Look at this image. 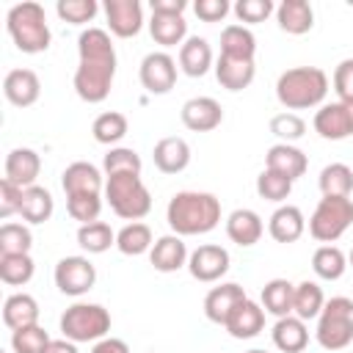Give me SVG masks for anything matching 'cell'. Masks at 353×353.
Instances as JSON below:
<instances>
[{
    "mask_svg": "<svg viewBox=\"0 0 353 353\" xmlns=\"http://www.w3.org/2000/svg\"><path fill=\"white\" fill-rule=\"evenodd\" d=\"M108 28L119 39H132L143 28V8L138 0H105Z\"/></svg>",
    "mask_w": 353,
    "mask_h": 353,
    "instance_id": "12",
    "label": "cell"
},
{
    "mask_svg": "<svg viewBox=\"0 0 353 353\" xmlns=\"http://www.w3.org/2000/svg\"><path fill=\"white\" fill-rule=\"evenodd\" d=\"M328 94V74L320 66H292L276 80V99L287 110L317 108Z\"/></svg>",
    "mask_w": 353,
    "mask_h": 353,
    "instance_id": "3",
    "label": "cell"
},
{
    "mask_svg": "<svg viewBox=\"0 0 353 353\" xmlns=\"http://www.w3.org/2000/svg\"><path fill=\"white\" fill-rule=\"evenodd\" d=\"M36 262L30 254H0V281L11 287H22L33 279Z\"/></svg>",
    "mask_w": 353,
    "mask_h": 353,
    "instance_id": "39",
    "label": "cell"
},
{
    "mask_svg": "<svg viewBox=\"0 0 353 353\" xmlns=\"http://www.w3.org/2000/svg\"><path fill=\"white\" fill-rule=\"evenodd\" d=\"M6 28H8V36L17 44V50L28 52V55L44 52L50 47V41H52L44 8L39 3H33V0L17 3L6 17Z\"/></svg>",
    "mask_w": 353,
    "mask_h": 353,
    "instance_id": "4",
    "label": "cell"
},
{
    "mask_svg": "<svg viewBox=\"0 0 353 353\" xmlns=\"http://www.w3.org/2000/svg\"><path fill=\"white\" fill-rule=\"evenodd\" d=\"M353 223V199L350 196H323L309 218V234L317 243L331 245Z\"/></svg>",
    "mask_w": 353,
    "mask_h": 353,
    "instance_id": "8",
    "label": "cell"
},
{
    "mask_svg": "<svg viewBox=\"0 0 353 353\" xmlns=\"http://www.w3.org/2000/svg\"><path fill=\"white\" fill-rule=\"evenodd\" d=\"M314 132L325 141H342L347 135H353L347 110L342 102H331V105H320V110L314 113Z\"/></svg>",
    "mask_w": 353,
    "mask_h": 353,
    "instance_id": "21",
    "label": "cell"
},
{
    "mask_svg": "<svg viewBox=\"0 0 353 353\" xmlns=\"http://www.w3.org/2000/svg\"><path fill=\"white\" fill-rule=\"evenodd\" d=\"M193 11L201 22H221L229 14V3L226 0H196Z\"/></svg>",
    "mask_w": 353,
    "mask_h": 353,
    "instance_id": "51",
    "label": "cell"
},
{
    "mask_svg": "<svg viewBox=\"0 0 353 353\" xmlns=\"http://www.w3.org/2000/svg\"><path fill=\"white\" fill-rule=\"evenodd\" d=\"M149 262H152V268L160 270V273H174V270H179L182 265H188V245H185V240H182L179 234H165V237H160V240L152 245V251H149Z\"/></svg>",
    "mask_w": 353,
    "mask_h": 353,
    "instance_id": "22",
    "label": "cell"
},
{
    "mask_svg": "<svg viewBox=\"0 0 353 353\" xmlns=\"http://www.w3.org/2000/svg\"><path fill=\"white\" fill-rule=\"evenodd\" d=\"M80 66L74 72V91L83 102H105L116 77V50L102 28H88L77 39Z\"/></svg>",
    "mask_w": 353,
    "mask_h": 353,
    "instance_id": "1",
    "label": "cell"
},
{
    "mask_svg": "<svg viewBox=\"0 0 353 353\" xmlns=\"http://www.w3.org/2000/svg\"><path fill=\"white\" fill-rule=\"evenodd\" d=\"M91 353H130V347H127V342H124V339L105 336V339H99V342L91 347Z\"/></svg>",
    "mask_w": 353,
    "mask_h": 353,
    "instance_id": "53",
    "label": "cell"
},
{
    "mask_svg": "<svg viewBox=\"0 0 353 353\" xmlns=\"http://www.w3.org/2000/svg\"><path fill=\"white\" fill-rule=\"evenodd\" d=\"M223 328H226L234 339H254V336L265 328V309H262L256 301L245 298V301L229 314V320H226Z\"/></svg>",
    "mask_w": 353,
    "mask_h": 353,
    "instance_id": "20",
    "label": "cell"
},
{
    "mask_svg": "<svg viewBox=\"0 0 353 353\" xmlns=\"http://www.w3.org/2000/svg\"><path fill=\"white\" fill-rule=\"evenodd\" d=\"M254 74H256V66L254 61L248 58H229V55H221L215 61V77L218 83L226 88V91H243L254 83Z\"/></svg>",
    "mask_w": 353,
    "mask_h": 353,
    "instance_id": "23",
    "label": "cell"
},
{
    "mask_svg": "<svg viewBox=\"0 0 353 353\" xmlns=\"http://www.w3.org/2000/svg\"><path fill=\"white\" fill-rule=\"evenodd\" d=\"M188 270L196 281H218L221 276H226L229 270V251L223 245H215V243H207V245H199L190 256H188Z\"/></svg>",
    "mask_w": 353,
    "mask_h": 353,
    "instance_id": "11",
    "label": "cell"
},
{
    "mask_svg": "<svg viewBox=\"0 0 353 353\" xmlns=\"http://www.w3.org/2000/svg\"><path fill=\"white\" fill-rule=\"evenodd\" d=\"M50 345L47 331L36 323V325H25L19 331H11V347L14 353H44V347Z\"/></svg>",
    "mask_w": 353,
    "mask_h": 353,
    "instance_id": "45",
    "label": "cell"
},
{
    "mask_svg": "<svg viewBox=\"0 0 353 353\" xmlns=\"http://www.w3.org/2000/svg\"><path fill=\"white\" fill-rule=\"evenodd\" d=\"M152 229L146 226V223H141V221H132V223H127L119 234H116V248L121 251V254H127V256H141V254H146V251H152Z\"/></svg>",
    "mask_w": 353,
    "mask_h": 353,
    "instance_id": "36",
    "label": "cell"
},
{
    "mask_svg": "<svg viewBox=\"0 0 353 353\" xmlns=\"http://www.w3.org/2000/svg\"><path fill=\"white\" fill-rule=\"evenodd\" d=\"M102 168H105V176H113V174H141L143 163H141V157H138L135 149L113 146V149L105 154Z\"/></svg>",
    "mask_w": 353,
    "mask_h": 353,
    "instance_id": "41",
    "label": "cell"
},
{
    "mask_svg": "<svg viewBox=\"0 0 353 353\" xmlns=\"http://www.w3.org/2000/svg\"><path fill=\"white\" fill-rule=\"evenodd\" d=\"M154 165L157 171L163 174H179L190 165V146L185 138H176V135H168V138H160L154 143Z\"/></svg>",
    "mask_w": 353,
    "mask_h": 353,
    "instance_id": "19",
    "label": "cell"
},
{
    "mask_svg": "<svg viewBox=\"0 0 353 353\" xmlns=\"http://www.w3.org/2000/svg\"><path fill=\"white\" fill-rule=\"evenodd\" d=\"M97 281V268L88 262V256H63L55 265V287L63 295H85Z\"/></svg>",
    "mask_w": 353,
    "mask_h": 353,
    "instance_id": "9",
    "label": "cell"
},
{
    "mask_svg": "<svg viewBox=\"0 0 353 353\" xmlns=\"http://www.w3.org/2000/svg\"><path fill=\"white\" fill-rule=\"evenodd\" d=\"M265 168H270V171H276V174H281V176H287V179L295 182L298 176L306 174L309 160L292 143H273L268 149V154H265Z\"/></svg>",
    "mask_w": 353,
    "mask_h": 353,
    "instance_id": "16",
    "label": "cell"
},
{
    "mask_svg": "<svg viewBox=\"0 0 353 353\" xmlns=\"http://www.w3.org/2000/svg\"><path fill=\"white\" fill-rule=\"evenodd\" d=\"M262 232H265L262 218L254 210H248V207H240V210H234L226 218V234H229V240L237 243V245H243V248L256 245L259 237H262Z\"/></svg>",
    "mask_w": 353,
    "mask_h": 353,
    "instance_id": "24",
    "label": "cell"
},
{
    "mask_svg": "<svg viewBox=\"0 0 353 353\" xmlns=\"http://www.w3.org/2000/svg\"><path fill=\"white\" fill-rule=\"evenodd\" d=\"M342 105H345V110H347V119H350V127H353V99H345Z\"/></svg>",
    "mask_w": 353,
    "mask_h": 353,
    "instance_id": "55",
    "label": "cell"
},
{
    "mask_svg": "<svg viewBox=\"0 0 353 353\" xmlns=\"http://www.w3.org/2000/svg\"><path fill=\"white\" fill-rule=\"evenodd\" d=\"M245 301V290L234 281H226V284H218L207 292L204 298V314L210 323H218V325H226L229 314Z\"/></svg>",
    "mask_w": 353,
    "mask_h": 353,
    "instance_id": "14",
    "label": "cell"
},
{
    "mask_svg": "<svg viewBox=\"0 0 353 353\" xmlns=\"http://www.w3.org/2000/svg\"><path fill=\"white\" fill-rule=\"evenodd\" d=\"M110 331V312L99 303H72L61 314V334L69 342H99Z\"/></svg>",
    "mask_w": 353,
    "mask_h": 353,
    "instance_id": "6",
    "label": "cell"
},
{
    "mask_svg": "<svg viewBox=\"0 0 353 353\" xmlns=\"http://www.w3.org/2000/svg\"><path fill=\"white\" fill-rule=\"evenodd\" d=\"M292 298H295V284L287 279H270L262 287V309L273 317L292 314Z\"/></svg>",
    "mask_w": 353,
    "mask_h": 353,
    "instance_id": "31",
    "label": "cell"
},
{
    "mask_svg": "<svg viewBox=\"0 0 353 353\" xmlns=\"http://www.w3.org/2000/svg\"><path fill=\"white\" fill-rule=\"evenodd\" d=\"M254 52H256V39L245 25H226L223 28V33H221V55L254 61Z\"/></svg>",
    "mask_w": 353,
    "mask_h": 353,
    "instance_id": "34",
    "label": "cell"
},
{
    "mask_svg": "<svg viewBox=\"0 0 353 353\" xmlns=\"http://www.w3.org/2000/svg\"><path fill=\"white\" fill-rule=\"evenodd\" d=\"M127 116L119 113V110H105L94 119L91 124V132H94V141L97 143H105V146H113L119 143L124 135H127Z\"/></svg>",
    "mask_w": 353,
    "mask_h": 353,
    "instance_id": "37",
    "label": "cell"
},
{
    "mask_svg": "<svg viewBox=\"0 0 353 353\" xmlns=\"http://www.w3.org/2000/svg\"><path fill=\"white\" fill-rule=\"evenodd\" d=\"M276 19H279V28L284 33L303 36L314 25V11H312V6L306 0H284L276 8Z\"/></svg>",
    "mask_w": 353,
    "mask_h": 353,
    "instance_id": "27",
    "label": "cell"
},
{
    "mask_svg": "<svg viewBox=\"0 0 353 353\" xmlns=\"http://www.w3.org/2000/svg\"><path fill=\"white\" fill-rule=\"evenodd\" d=\"M273 3L270 0H237L234 3V17L245 25H256V22H265L270 14H273Z\"/></svg>",
    "mask_w": 353,
    "mask_h": 353,
    "instance_id": "48",
    "label": "cell"
},
{
    "mask_svg": "<svg viewBox=\"0 0 353 353\" xmlns=\"http://www.w3.org/2000/svg\"><path fill=\"white\" fill-rule=\"evenodd\" d=\"M312 270L317 273V279H325V281H336L345 276L347 270V256L342 254V248L336 245H320L312 256Z\"/></svg>",
    "mask_w": 353,
    "mask_h": 353,
    "instance_id": "35",
    "label": "cell"
},
{
    "mask_svg": "<svg viewBox=\"0 0 353 353\" xmlns=\"http://www.w3.org/2000/svg\"><path fill=\"white\" fill-rule=\"evenodd\" d=\"M270 132H273L276 138H281V143H290V141L303 138V132H306V121H303L298 113L284 110V113H276V116L270 119Z\"/></svg>",
    "mask_w": 353,
    "mask_h": 353,
    "instance_id": "47",
    "label": "cell"
},
{
    "mask_svg": "<svg viewBox=\"0 0 353 353\" xmlns=\"http://www.w3.org/2000/svg\"><path fill=\"white\" fill-rule=\"evenodd\" d=\"M3 323L11 331H19L25 325H36L39 323V303L33 295L28 292H14L6 298L3 303Z\"/></svg>",
    "mask_w": 353,
    "mask_h": 353,
    "instance_id": "29",
    "label": "cell"
},
{
    "mask_svg": "<svg viewBox=\"0 0 353 353\" xmlns=\"http://www.w3.org/2000/svg\"><path fill=\"white\" fill-rule=\"evenodd\" d=\"M33 234L25 223H3L0 226V254H30Z\"/></svg>",
    "mask_w": 353,
    "mask_h": 353,
    "instance_id": "42",
    "label": "cell"
},
{
    "mask_svg": "<svg viewBox=\"0 0 353 353\" xmlns=\"http://www.w3.org/2000/svg\"><path fill=\"white\" fill-rule=\"evenodd\" d=\"M44 353H77V347L69 339H50V345L44 347Z\"/></svg>",
    "mask_w": 353,
    "mask_h": 353,
    "instance_id": "54",
    "label": "cell"
},
{
    "mask_svg": "<svg viewBox=\"0 0 353 353\" xmlns=\"http://www.w3.org/2000/svg\"><path fill=\"white\" fill-rule=\"evenodd\" d=\"M334 91H336L339 102L353 99V58L339 61V66L334 69Z\"/></svg>",
    "mask_w": 353,
    "mask_h": 353,
    "instance_id": "50",
    "label": "cell"
},
{
    "mask_svg": "<svg viewBox=\"0 0 353 353\" xmlns=\"http://www.w3.org/2000/svg\"><path fill=\"white\" fill-rule=\"evenodd\" d=\"M323 306H325V295H323V287L317 281L295 284V298H292V314L295 317H301L303 323L314 320V317H320Z\"/></svg>",
    "mask_w": 353,
    "mask_h": 353,
    "instance_id": "32",
    "label": "cell"
},
{
    "mask_svg": "<svg viewBox=\"0 0 353 353\" xmlns=\"http://www.w3.org/2000/svg\"><path fill=\"white\" fill-rule=\"evenodd\" d=\"M66 212L83 223H94L102 212V196L99 193H80V196H66Z\"/></svg>",
    "mask_w": 353,
    "mask_h": 353,
    "instance_id": "44",
    "label": "cell"
},
{
    "mask_svg": "<svg viewBox=\"0 0 353 353\" xmlns=\"http://www.w3.org/2000/svg\"><path fill=\"white\" fill-rule=\"evenodd\" d=\"M55 11H58V17H61L63 22H69V25H83V22H91V19L97 17L99 6H97V0H58Z\"/></svg>",
    "mask_w": 353,
    "mask_h": 353,
    "instance_id": "46",
    "label": "cell"
},
{
    "mask_svg": "<svg viewBox=\"0 0 353 353\" xmlns=\"http://www.w3.org/2000/svg\"><path fill=\"white\" fill-rule=\"evenodd\" d=\"M273 345L281 350V353H301L306 345H309V331H306V323L295 314H287V317H279L273 331Z\"/></svg>",
    "mask_w": 353,
    "mask_h": 353,
    "instance_id": "26",
    "label": "cell"
},
{
    "mask_svg": "<svg viewBox=\"0 0 353 353\" xmlns=\"http://www.w3.org/2000/svg\"><path fill=\"white\" fill-rule=\"evenodd\" d=\"M314 336H317L320 347H325V350H345L353 342V301L345 295L325 301V306L317 317Z\"/></svg>",
    "mask_w": 353,
    "mask_h": 353,
    "instance_id": "7",
    "label": "cell"
},
{
    "mask_svg": "<svg viewBox=\"0 0 353 353\" xmlns=\"http://www.w3.org/2000/svg\"><path fill=\"white\" fill-rule=\"evenodd\" d=\"M317 185L323 196H350L353 193V171L345 163H331L320 171Z\"/></svg>",
    "mask_w": 353,
    "mask_h": 353,
    "instance_id": "40",
    "label": "cell"
},
{
    "mask_svg": "<svg viewBox=\"0 0 353 353\" xmlns=\"http://www.w3.org/2000/svg\"><path fill=\"white\" fill-rule=\"evenodd\" d=\"M61 185H63V193H66V196L99 193V190L105 188L99 168H97L94 163H85V160H77V163L66 165L63 174H61Z\"/></svg>",
    "mask_w": 353,
    "mask_h": 353,
    "instance_id": "18",
    "label": "cell"
},
{
    "mask_svg": "<svg viewBox=\"0 0 353 353\" xmlns=\"http://www.w3.org/2000/svg\"><path fill=\"white\" fill-rule=\"evenodd\" d=\"M268 232L276 243H295L303 232H306V221H303V212L295 207V204H281L270 221H268Z\"/></svg>",
    "mask_w": 353,
    "mask_h": 353,
    "instance_id": "25",
    "label": "cell"
},
{
    "mask_svg": "<svg viewBox=\"0 0 353 353\" xmlns=\"http://www.w3.org/2000/svg\"><path fill=\"white\" fill-rule=\"evenodd\" d=\"M138 77L149 94H168L176 83V61L168 52H149L141 61Z\"/></svg>",
    "mask_w": 353,
    "mask_h": 353,
    "instance_id": "10",
    "label": "cell"
},
{
    "mask_svg": "<svg viewBox=\"0 0 353 353\" xmlns=\"http://www.w3.org/2000/svg\"><path fill=\"white\" fill-rule=\"evenodd\" d=\"M39 171H41V157L28 149V146H19V149H11L8 157H6V176L8 182L19 185V188H33L36 179H39Z\"/></svg>",
    "mask_w": 353,
    "mask_h": 353,
    "instance_id": "17",
    "label": "cell"
},
{
    "mask_svg": "<svg viewBox=\"0 0 353 353\" xmlns=\"http://www.w3.org/2000/svg\"><path fill=\"white\" fill-rule=\"evenodd\" d=\"M55 210V201H52V193L41 185H33V188H25L22 190V201H19V215L22 221L28 223H44L50 221Z\"/></svg>",
    "mask_w": 353,
    "mask_h": 353,
    "instance_id": "30",
    "label": "cell"
},
{
    "mask_svg": "<svg viewBox=\"0 0 353 353\" xmlns=\"http://www.w3.org/2000/svg\"><path fill=\"white\" fill-rule=\"evenodd\" d=\"M245 353H268V350H256V347H254V350H245Z\"/></svg>",
    "mask_w": 353,
    "mask_h": 353,
    "instance_id": "57",
    "label": "cell"
},
{
    "mask_svg": "<svg viewBox=\"0 0 353 353\" xmlns=\"http://www.w3.org/2000/svg\"><path fill=\"white\" fill-rule=\"evenodd\" d=\"M212 66V47L207 39L201 36H190L185 39V44L179 47V69L188 77H201L207 74Z\"/></svg>",
    "mask_w": 353,
    "mask_h": 353,
    "instance_id": "28",
    "label": "cell"
},
{
    "mask_svg": "<svg viewBox=\"0 0 353 353\" xmlns=\"http://www.w3.org/2000/svg\"><path fill=\"white\" fill-rule=\"evenodd\" d=\"M77 245L83 251H88V254H105L110 245H116V232L105 221L83 223L77 229Z\"/></svg>",
    "mask_w": 353,
    "mask_h": 353,
    "instance_id": "38",
    "label": "cell"
},
{
    "mask_svg": "<svg viewBox=\"0 0 353 353\" xmlns=\"http://www.w3.org/2000/svg\"><path fill=\"white\" fill-rule=\"evenodd\" d=\"M256 193H259V199L279 204V201H284V199L292 193V179H287V176H281V174L265 168V171L256 176Z\"/></svg>",
    "mask_w": 353,
    "mask_h": 353,
    "instance_id": "43",
    "label": "cell"
},
{
    "mask_svg": "<svg viewBox=\"0 0 353 353\" xmlns=\"http://www.w3.org/2000/svg\"><path fill=\"white\" fill-rule=\"evenodd\" d=\"M165 221L174 234H207L221 223V199L204 190H179L165 207Z\"/></svg>",
    "mask_w": 353,
    "mask_h": 353,
    "instance_id": "2",
    "label": "cell"
},
{
    "mask_svg": "<svg viewBox=\"0 0 353 353\" xmlns=\"http://www.w3.org/2000/svg\"><path fill=\"white\" fill-rule=\"evenodd\" d=\"M182 124L193 132H210L223 121V108L212 97H193L182 105Z\"/></svg>",
    "mask_w": 353,
    "mask_h": 353,
    "instance_id": "13",
    "label": "cell"
},
{
    "mask_svg": "<svg viewBox=\"0 0 353 353\" xmlns=\"http://www.w3.org/2000/svg\"><path fill=\"white\" fill-rule=\"evenodd\" d=\"M347 265L353 268V248H350V256H347Z\"/></svg>",
    "mask_w": 353,
    "mask_h": 353,
    "instance_id": "56",
    "label": "cell"
},
{
    "mask_svg": "<svg viewBox=\"0 0 353 353\" xmlns=\"http://www.w3.org/2000/svg\"><path fill=\"white\" fill-rule=\"evenodd\" d=\"M22 190H25V188H19V185H14V182H8V179L0 182V218H3V221L11 218L14 212L19 215Z\"/></svg>",
    "mask_w": 353,
    "mask_h": 353,
    "instance_id": "49",
    "label": "cell"
},
{
    "mask_svg": "<svg viewBox=\"0 0 353 353\" xmlns=\"http://www.w3.org/2000/svg\"><path fill=\"white\" fill-rule=\"evenodd\" d=\"M3 94L14 108H30L41 94L39 74L33 69H11L3 80Z\"/></svg>",
    "mask_w": 353,
    "mask_h": 353,
    "instance_id": "15",
    "label": "cell"
},
{
    "mask_svg": "<svg viewBox=\"0 0 353 353\" xmlns=\"http://www.w3.org/2000/svg\"><path fill=\"white\" fill-rule=\"evenodd\" d=\"M152 14H168V17H182L188 8V0H152Z\"/></svg>",
    "mask_w": 353,
    "mask_h": 353,
    "instance_id": "52",
    "label": "cell"
},
{
    "mask_svg": "<svg viewBox=\"0 0 353 353\" xmlns=\"http://www.w3.org/2000/svg\"><path fill=\"white\" fill-rule=\"evenodd\" d=\"M105 199L124 221H141L152 210V193L141 174H113L105 179Z\"/></svg>",
    "mask_w": 353,
    "mask_h": 353,
    "instance_id": "5",
    "label": "cell"
},
{
    "mask_svg": "<svg viewBox=\"0 0 353 353\" xmlns=\"http://www.w3.org/2000/svg\"><path fill=\"white\" fill-rule=\"evenodd\" d=\"M149 33L157 44L163 47H176L185 44L188 36V22L185 17H168V14H152L149 19Z\"/></svg>",
    "mask_w": 353,
    "mask_h": 353,
    "instance_id": "33",
    "label": "cell"
}]
</instances>
